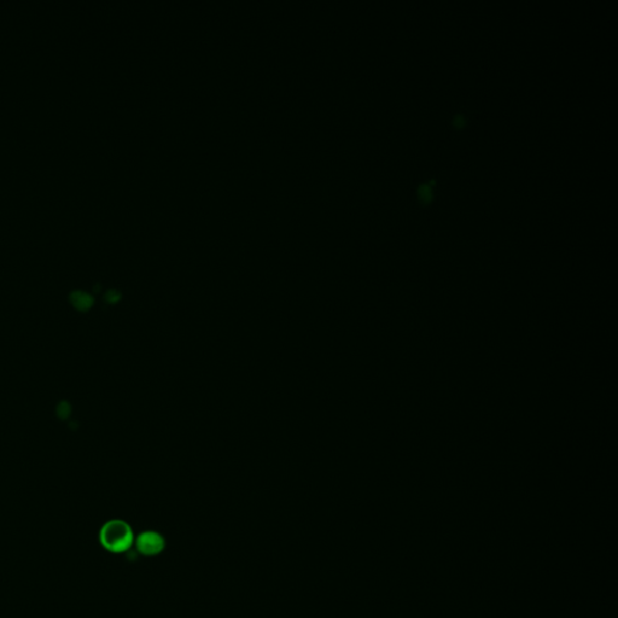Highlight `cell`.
Masks as SVG:
<instances>
[{"instance_id":"1","label":"cell","mask_w":618,"mask_h":618,"mask_svg":"<svg viewBox=\"0 0 618 618\" xmlns=\"http://www.w3.org/2000/svg\"><path fill=\"white\" fill-rule=\"evenodd\" d=\"M98 538L106 552L113 554H126L127 548L133 547L134 535L132 526L122 519H109L100 529Z\"/></svg>"},{"instance_id":"2","label":"cell","mask_w":618,"mask_h":618,"mask_svg":"<svg viewBox=\"0 0 618 618\" xmlns=\"http://www.w3.org/2000/svg\"><path fill=\"white\" fill-rule=\"evenodd\" d=\"M68 300H69L71 307L79 312V313H87V312H90L94 305V302H96L92 294L83 290H77V289L69 292Z\"/></svg>"},{"instance_id":"3","label":"cell","mask_w":618,"mask_h":618,"mask_svg":"<svg viewBox=\"0 0 618 618\" xmlns=\"http://www.w3.org/2000/svg\"><path fill=\"white\" fill-rule=\"evenodd\" d=\"M71 413H73V406L67 400H62L56 405V417L60 420H67L70 418Z\"/></svg>"},{"instance_id":"4","label":"cell","mask_w":618,"mask_h":618,"mask_svg":"<svg viewBox=\"0 0 618 618\" xmlns=\"http://www.w3.org/2000/svg\"><path fill=\"white\" fill-rule=\"evenodd\" d=\"M121 300L122 294L121 291H119L117 289H109V290L105 292V295H104V301L108 304H117Z\"/></svg>"},{"instance_id":"5","label":"cell","mask_w":618,"mask_h":618,"mask_svg":"<svg viewBox=\"0 0 618 618\" xmlns=\"http://www.w3.org/2000/svg\"><path fill=\"white\" fill-rule=\"evenodd\" d=\"M418 196L420 198L422 202H424V203H428V202L431 201L432 194H431V187L429 186L428 184H423L419 186L418 188Z\"/></svg>"},{"instance_id":"6","label":"cell","mask_w":618,"mask_h":618,"mask_svg":"<svg viewBox=\"0 0 618 618\" xmlns=\"http://www.w3.org/2000/svg\"><path fill=\"white\" fill-rule=\"evenodd\" d=\"M466 123V119L463 115H455L453 117V125L455 127H463Z\"/></svg>"},{"instance_id":"7","label":"cell","mask_w":618,"mask_h":618,"mask_svg":"<svg viewBox=\"0 0 618 618\" xmlns=\"http://www.w3.org/2000/svg\"><path fill=\"white\" fill-rule=\"evenodd\" d=\"M69 425H70V428H71V430H75V429H76V428H77V426H79V425H77V423H75V422H73V423H70V424H69Z\"/></svg>"}]
</instances>
